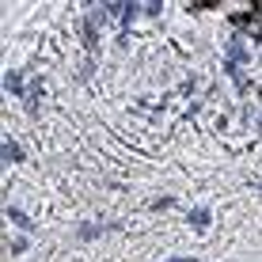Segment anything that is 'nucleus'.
<instances>
[{"label":"nucleus","mask_w":262,"mask_h":262,"mask_svg":"<svg viewBox=\"0 0 262 262\" xmlns=\"http://www.w3.org/2000/svg\"><path fill=\"white\" fill-rule=\"evenodd\" d=\"M8 221H12L15 228H27V232L34 228V221H31V216H27V213H19V209H15V205H12V209H8Z\"/></svg>","instance_id":"obj_1"},{"label":"nucleus","mask_w":262,"mask_h":262,"mask_svg":"<svg viewBox=\"0 0 262 262\" xmlns=\"http://www.w3.org/2000/svg\"><path fill=\"white\" fill-rule=\"evenodd\" d=\"M4 160L8 164H19V144L15 141H4Z\"/></svg>","instance_id":"obj_2"},{"label":"nucleus","mask_w":262,"mask_h":262,"mask_svg":"<svg viewBox=\"0 0 262 262\" xmlns=\"http://www.w3.org/2000/svg\"><path fill=\"white\" fill-rule=\"evenodd\" d=\"M190 221L198 224V228H205V224H209V213H205V209H194V213H190Z\"/></svg>","instance_id":"obj_3"}]
</instances>
